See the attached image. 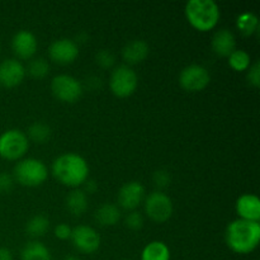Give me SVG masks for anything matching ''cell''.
I'll return each instance as SVG.
<instances>
[{
    "label": "cell",
    "mask_w": 260,
    "mask_h": 260,
    "mask_svg": "<svg viewBox=\"0 0 260 260\" xmlns=\"http://www.w3.org/2000/svg\"><path fill=\"white\" fill-rule=\"evenodd\" d=\"M52 174L61 184L78 188L88 179L89 165L80 155L75 152H66L53 160Z\"/></svg>",
    "instance_id": "cell-1"
},
{
    "label": "cell",
    "mask_w": 260,
    "mask_h": 260,
    "mask_svg": "<svg viewBox=\"0 0 260 260\" xmlns=\"http://www.w3.org/2000/svg\"><path fill=\"white\" fill-rule=\"evenodd\" d=\"M226 244L236 254H250L260 241V223L254 221L235 220L226 229Z\"/></svg>",
    "instance_id": "cell-2"
},
{
    "label": "cell",
    "mask_w": 260,
    "mask_h": 260,
    "mask_svg": "<svg viewBox=\"0 0 260 260\" xmlns=\"http://www.w3.org/2000/svg\"><path fill=\"white\" fill-rule=\"evenodd\" d=\"M184 12L190 25L200 32L213 29L221 17L220 8L213 0H189Z\"/></svg>",
    "instance_id": "cell-3"
},
{
    "label": "cell",
    "mask_w": 260,
    "mask_h": 260,
    "mask_svg": "<svg viewBox=\"0 0 260 260\" xmlns=\"http://www.w3.org/2000/svg\"><path fill=\"white\" fill-rule=\"evenodd\" d=\"M48 177L45 162L35 157H27L17 162L13 170V178L24 187H38L43 184Z\"/></svg>",
    "instance_id": "cell-4"
},
{
    "label": "cell",
    "mask_w": 260,
    "mask_h": 260,
    "mask_svg": "<svg viewBox=\"0 0 260 260\" xmlns=\"http://www.w3.org/2000/svg\"><path fill=\"white\" fill-rule=\"evenodd\" d=\"M29 147L27 135L20 129H7L0 135V156L5 160H19Z\"/></svg>",
    "instance_id": "cell-5"
},
{
    "label": "cell",
    "mask_w": 260,
    "mask_h": 260,
    "mask_svg": "<svg viewBox=\"0 0 260 260\" xmlns=\"http://www.w3.org/2000/svg\"><path fill=\"white\" fill-rule=\"evenodd\" d=\"M139 85V76L136 71L128 65H119L113 69L109 78V88L118 98L132 95Z\"/></svg>",
    "instance_id": "cell-6"
},
{
    "label": "cell",
    "mask_w": 260,
    "mask_h": 260,
    "mask_svg": "<svg viewBox=\"0 0 260 260\" xmlns=\"http://www.w3.org/2000/svg\"><path fill=\"white\" fill-rule=\"evenodd\" d=\"M145 212L151 218L152 221L157 223L167 222L173 216L172 198L160 190L150 193L147 197H145Z\"/></svg>",
    "instance_id": "cell-7"
},
{
    "label": "cell",
    "mask_w": 260,
    "mask_h": 260,
    "mask_svg": "<svg viewBox=\"0 0 260 260\" xmlns=\"http://www.w3.org/2000/svg\"><path fill=\"white\" fill-rule=\"evenodd\" d=\"M51 90L55 98L65 103H75L83 95V84L76 78L66 74L55 76L51 81Z\"/></svg>",
    "instance_id": "cell-8"
},
{
    "label": "cell",
    "mask_w": 260,
    "mask_h": 260,
    "mask_svg": "<svg viewBox=\"0 0 260 260\" xmlns=\"http://www.w3.org/2000/svg\"><path fill=\"white\" fill-rule=\"evenodd\" d=\"M211 75L210 71L202 65H193L187 66L180 71L179 75V84L184 90L196 93L201 91L210 84Z\"/></svg>",
    "instance_id": "cell-9"
},
{
    "label": "cell",
    "mask_w": 260,
    "mask_h": 260,
    "mask_svg": "<svg viewBox=\"0 0 260 260\" xmlns=\"http://www.w3.org/2000/svg\"><path fill=\"white\" fill-rule=\"evenodd\" d=\"M70 239L74 248L84 254L95 253L101 246V236L90 226L79 225L74 228Z\"/></svg>",
    "instance_id": "cell-10"
},
{
    "label": "cell",
    "mask_w": 260,
    "mask_h": 260,
    "mask_svg": "<svg viewBox=\"0 0 260 260\" xmlns=\"http://www.w3.org/2000/svg\"><path fill=\"white\" fill-rule=\"evenodd\" d=\"M48 56L53 62L58 65L73 63L79 56V46L75 41L69 38H60L53 41L48 47Z\"/></svg>",
    "instance_id": "cell-11"
},
{
    "label": "cell",
    "mask_w": 260,
    "mask_h": 260,
    "mask_svg": "<svg viewBox=\"0 0 260 260\" xmlns=\"http://www.w3.org/2000/svg\"><path fill=\"white\" fill-rule=\"evenodd\" d=\"M25 76V68L17 58H7L0 62V85L4 88H15Z\"/></svg>",
    "instance_id": "cell-12"
},
{
    "label": "cell",
    "mask_w": 260,
    "mask_h": 260,
    "mask_svg": "<svg viewBox=\"0 0 260 260\" xmlns=\"http://www.w3.org/2000/svg\"><path fill=\"white\" fill-rule=\"evenodd\" d=\"M145 200V188L140 182H128L118 192V203L127 211H135Z\"/></svg>",
    "instance_id": "cell-13"
},
{
    "label": "cell",
    "mask_w": 260,
    "mask_h": 260,
    "mask_svg": "<svg viewBox=\"0 0 260 260\" xmlns=\"http://www.w3.org/2000/svg\"><path fill=\"white\" fill-rule=\"evenodd\" d=\"M38 42L36 36L29 30L22 29L14 35L12 40V48L14 55L22 60H29L37 51Z\"/></svg>",
    "instance_id": "cell-14"
},
{
    "label": "cell",
    "mask_w": 260,
    "mask_h": 260,
    "mask_svg": "<svg viewBox=\"0 0 260 260\" xmlns=\"http://www.w3.org/2000/svg\"><path fill=\"white\" fill-rule=\"evenodd\" d=\"M236 212L240 220L254 221L260 220V200L255 194H243L236 201Z\"/></svg>",
    "instance_id": "cell-15"
},
{
    "label": "cell",
    "mask_w": 260,
    "mask_h": 260,
    "mask_svg": "<svg viewBox=\"0 0 260 260\" xmlns=\"http://www.w3.org/2000/svg\"><path fill=\"white\" fill-rule=\"evenodd\" d=\"M212 50L221 57H229L236 50L235 36L229 29H220L212 37Z\"/></svg>",
    "instance_id": "cell-16"
},
{
    "label": "cell",
    "mask_w": 260,
    "mask_h": 260,
    "mask_svg": "<svg viewBox=\"0 0 260 260\" xmlns=\"http://www.w3.org/2000/svg\"><path fill=\"white\" fill-rule=\"evenodd\" d=\"M150 47L146 41L134 40L127 43L122 50V57L128 65H136L142 62L149 56Z\"/></svg>",
    "instance_id": "cell-17"
},
{
    "label": "cell",
    "mask_w": 260,
    "mask_h": 260,
    "mask_svg": "<svg viewBox=\"0 0 260 260\" xmlns=\"http://www.w3.org/2000/svg\"><path fill=\"white\" fill-rule=\"evenodd\" d=\"M94 218L101 226H114L121 220V210L113 203H103L95 211Z\"/></svg>",
    "instance_id": "cell-18"
},
{
    "label": "cell",
    "mask_w": 260,
    "mask_h": 260,
    "mask_svg": "<svg viewBox=\"0 0 260 260\" xmlns=\"http://www.w3.org/2000/svg\"><path fill=\"white\" fill-rule=\"evenodd\" d=\"M22 260H52L51 251L45 244L41 241L32 240L23 246L20 251Z\"/></svg>",
    "instance_id": "cell-19"
},
{
    "label": "cell",
    "mask_w": 260,
    "mask_h": 260,
    "mask_svg": "<svg viewBox=\"0 0 260 260\" xmlns=\"http://www.w3.org/2000/svg\"><path fill=\"white\" fill-rule=\"evenodd\" d=\"M66 208L73 216H81L88 210V196L83 189L71 190L66 197Z\"/></svg>",
    "instance_id": "cell-20"
},
{
    "label": "cell",
    "mask_w": 260,
    "mask_h": 260,
    "mask_svg": "<svg viewBox=\"0 0 260 260\" xmlns=\"http://www.w3.org/2000/svg\"><path fill=\"white\" fill-rule=\"evenodd\" d=\"M141 260H170L169 246L162 241H151L142 250Z\"/></svg>",
    "instance_id": "cell-21"
},
{
    "label": "cell",
    "mask_w": 260,
    "mask_h": 260,
    "mask_svg": "<svg viewBox=\"0 0 260 260\" xmlns=\"http://www.w3.org/2000/svg\"><path fill=\"white\" fill-rule=\"evenodd\" d=\"M50 229V220L45 215H36L25 225V233L32 238H41Z\"/></svg>",
    "instance_id": "cell-22"
},
{
    "label": "cell",
    "mask_w": 260,
    "mask_h": 260,
    "mask_svg": "<svg viewBox=\"0 0 260 260\" xmlns=\"http://www.w3.org/2000/svg\"><path fill=\"white\" fill-rule=\"evenodd\" d=\"M27 135L28 140H32L36 144H46L51 139L52 131L48 124L43 123V122H35L28 127Z\"/></svg>",
    "instance_id": "cell-23"
},
{
    "label": "cell",
    "mask_w": 260,
    "mask_h": 260,
    "mask_svg": "<svg viewBox=\"0 0 260 260\" xmlns=\"http://www.w3.org/2000/svg\"><path fill=\"white\" fill-rule=\"evenodd\" d=\"M236 25L243 35L250 36L259 28V19L254 13L244 12L238 17Z\"/></svg>",
    "instance_id": "cell-24"
},
{
    "label": "cell",
    "mask_w": 260,
    "mask_h": 260,
    "mask_svg": "<svg viewBox=\"0 0 260 260\" xmlns=\"http://www.w3.org/2000/svg\"><path fill=\"white\" fill-rule=\"evenodd\" d=\"M229 65L235 71L248 70L251 65L250 55L244 50H235L229 56Z\"/></svg>",
    "instance_id": "cell-25"
},
{
    "label": "cell",
    "mask_w": 260,
    "mask_h": 260,
    "mask_svg": "<svg viewBox=\"0 0 260 260\" xmlns=\"http://www.w3.org/2000/svg\"><path fill=\"white\" fill-rule=\"evenodd\" d=\"M25 73H28L35 79H43L50 73V65L45 58H32L28 63Z\"/></svg>",
    "instance_id": "cell-26"
},
{
    "label": "cell",
    "mask_w": 260,
    "mask_h": 260,
    "mask_svg": "<svg viewBox=\"0 0 260 260\" xmlns=\"http://www.w3.org/2000/svg\"><path fill=\"white\" fill-rule=\"evenodd\" d=\"M95 62L101 66L102 69H111L116 62L113 52L109 50H99L95 53Z\"/></svg>",
    "instance_id": "cell-27"
},
{
    "label": "cell",
    "mask_w": 260,
    "mask_h": 260,
    "mask_svg": "<svg viewBox=\"0 0 260 260\" xmlns=\"http://www.w3.org/2000/svg\"><path fill=\"white\" fill-rule=\"evenodd\" d=\"M124 225L131 230H140L144 226V217L137 211H131L124 218Z\"/></svg>",
    "instance_id": "cell-28"
},
{
    "label": "cell",
    "mask_w": 260,
    "mask_h": 260,
    "mask_svg": "<svg viewBox=\"0 0 260 260\" xmlns=\"http://www.w3.org/2000/svg\"><path fill=\"white\" fill-rule=\"evenodd\" d=\"M152 180H154V184L156 185L159 189H164V188H168L170 185L172 177H170L168 170L160 169L154 173V175H152Z\"/></svg>",
    "instance_id": "cell-29"
},
{
    "label": "cell",
    "mask_w": 260,
    "mask_h": 260,
    "mask_svg": "<svg viewBox=\"0 0 260 260\" xmlns=\"http://www.w3.org/2000/svg\"><path fill=\"white\" fill-rule=\"evenodd\" d=\"M14 178L10 175L9 173L2 172L0 173V194H5L12 190L13 185H14Z\"/></svg>",
    "instance_id": "cell-30"
},
{
    "label": "cell",
    "mask_w": 260,
    "mask_h": 260,
    "mask_svg": "<svg viewBox=\"0 0 260 260\" xmlns=\"http://www.w3.org/2000/svg\"><path fill=\"white\" fill-rule=\"evenodd\" d=\"M248 80L249 83L253 86L258 88L260 85V63L259 61L254 62L253 65H250V68L248 69Z\"/></svg>",
    "instance_id": "cell-31"
},
{
    "label": "cell",
    "mask_w": 260,
    "mask_h": 260,
    "mask_svg": "<svg viewBox=\"0 0 260 260\" xmlns=\"http://www.w3.org/2000/svg\"><path fill=\"white\" fill-rule=\"evenodd\" d=\"M71 231H73V229L68 223H58L55 228V236L60 240H68L71 236Z\"/></svg>",
    "instance_id": "cell-32"
},
{
    "label": "cell",
    "mask_w": 260,
    "mask_h": 260,
    "mask_svg": "<svg viewBox=\"0 0 260 260\" xmlns=\"http://www.w3.org/2000/svg\"><path fill=\"white\" fill-rule=\"evenodd\" d=\"M102 85V79L98 78V76H89L88 79H86V86H88L89 89H91V90H95V89H98L99 86Z\"/></svg>",
    "instance_id": "cell-33"
},
{
    "label": "cell",
    "mask_w": 260,
    "mask_h": 260,
    "mask_svg": "<svg viewBox=\"0 0 260 260\" xmlns=\"http://www.w3.org/2000/svg\"><path fill=\"white\" fill-rule=\"evenodd\" d=\"M98 189V184H96L95 180L91 179H86L84 182V192L88 193V194H93V193L96 192Z\"/></svg>",
    "instance_id": "cell-34"
},
{
    "label": "cell",
    "mask_w": 260,
    "mask_h": 260,
    "mask_svg": "<svg viewBox=\"0 0 260 260\" xmlns=\"http://www.w3.org/2000/svg\"><path fill=\"white\" fill-rule=\"evenodd\" d=\"M0 260H13L12 251L7 248H0Z\"/></svg>",
    "instance_id": "cell-35"
},
{
    "label": "cell",
    "mask_w": 260,
    "mask_h": 260,
    "mask_svg": "<svg viewBox=\"0 0 260 260\" xmlns=\"http://www.w3.org/2000/svg\"><path fill=\"white\" fill-rule=\"evenodd\" d=\"M62 260H80L78 258V256H74V255H69V256H65Z\"/></svg>",
    "instance_id": "cell-36"
},
{
    "label": "cell",
    "mask_w": 260,
    "mask_h": 260,
    "mask_svg": "<svg viewBox=\"0 0 260 260\" xmlns=\"http://www.w3.org/2000/svg\"><path fill=\"white\" fill-rule=\"evenodd\" d=\"M123 260H131V259H123Z\"/></svg>",
    "instance_id": "cell-37"
}]
</instances>
